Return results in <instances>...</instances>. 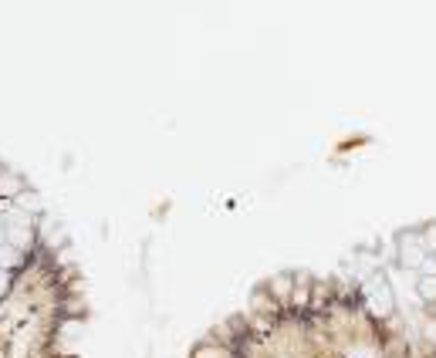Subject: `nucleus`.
Returning <instances> with one entry per match:
<instances>
[{"mask_svg": "<svg viewBox=\"0 0 436 358\" xmlns=\"http://www.w3.org/2000/svg\"><path fill=\"white\" fill-rule=\"evenodd\" d=\"M366 298H369V308H372L376 315H389V311H393V291L386 288L382 281H369Z\"/></svg>", "mask_w": 436, "mask_h": 358, "instance_id": "nucleus-1", "label": "nucleus"}, {"mask_svg": "<svg viewBox=\"0 0 436 358\" xmlns=\"http://www.w3.org/2000/svg\"><path fill=\"white\" fill-rule=\"evenodd\" d=\"M11 247L21 254L31 247V227H11Z\"/></svg>", "mask_w": 436, "mask_h": 358, "instance_id": "nucleus-2", "label": "nucleus"}, {"mask_svg": "<svg viewBox=\"0 0 436 358\" xmlns=\"http://www.w3.org/2000/svg\"><path fill=\"white\" fill-rule=\"evenodd\" d=\"M423 247H409V244H403V267H423Z\"/></svg>", "mask_w": 436, "mask_h": 358, "instance_id": "nucleus-3", "label": "nucleus"}, {"mask_svg": "<svg viewBox=\"0 0 436 358\" xmlns=\"http://www.w3.org/2000/svg\"><path fill=\"white\" fill-rule=\"evenodd\" d=\"M17 264H21V250H14L11 244H4V247H0V271L17 267Z\"/></svg>", "mask_w": 436, "mask_h": 358, "instance_id": "nucleus-4", "label": "nucleus"}, {"mask_svg": "<svg viewBox=\"0 0 436 358\" xmlns=\"http://www.w3.org/2000/svg\"><path fill=\"white\" fill-rule=\"evenodd\" d=\"M21 193V183L14 176H0V196H17Z\"/></svg>", "mask_w": 436, "mask_h": 358, "instance_id": "nucleus-5", "label": "nucleus"}, {"mask_svg": "<svg viewBox=\"0 0 436 358\" xmlns=\"http://www.w3.org/2000/svg\"><path fill=\"white\" fill-rule=\"evenodd\" d=\"M17 203H21V210H24V213H34L41 200H38L34 193H17Z\"/></svg>", "mask_w": 436, "mask_h": 358, "instance_id": "nucleus-6", "label": "nucleus"}, {"mask_svg": "<svg viewBox=\"0 0 436 358\" xmlns=\"http://www.w3.org/2000/svg\"><path fill=\"white\" fill-rule=\"evenodd\" d=\"M420 294L426 298V301H433V298H436V274L433 277H423V281H420Z\"/></svg>", "mask_w": 436, "mask_h": 358, "instance_id": "nucleus-7", "label": "nucleus"}, {"mask_svg": "<svg viewBox=\"0 0 436 358\" xmlns=\"http://www.w3.org/2000/svg\"><path fill=\"white\" fill-rule=\"evenodd\" d=\"M288 284H291V281H288V277H274V294H288Z\"/></svg>", "mask_w": 436, "mask_h": 358, "instance_id": "nucleus-8", "label": "nucleus"}, {"mask_svg": "<svg viewBox=\"0 0 436 358\" xmlns=\"http://www.w3.org/2000/svg\"><path fill=\"white\" fill-rule=\"evenodd\" d=\"M4 291H7V274L0 271V298H4Z\"/></svg>", "mask_w": 436, "mask_h": 358, "instance_id": "nucleus-9", "label": "nucleus"}, {"mask_svg": "<svg viewBox=\"0 0 436 358\" xmlns=\"http://www.w3.org/2000/svg\"><path fill=\"white\" fill-rule=\"evenodd\" d=\"M0 247H4V230H0Z\"/></svg>", "mask_w": 436, "mask_h": 358, "instance_id": "nucleus-10", "label": "nucleus"}, {"mask_svg": "<svg viewBox=\"0 0 436 358\" xmlns=\"http://www.w3.org/2000/svg\"><path fill=\"white\" fill-rule=\"evenodd\" d=\"M433 261H436V257H433Z\"/></svg>", "mask_w": 436, "mask_h": 358, "instance_id": "nucleus-11", "label": "nucleus"}]
</instances>
